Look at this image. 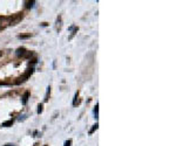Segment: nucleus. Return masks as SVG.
Returning <instances> with one entry per match:
<instances>
[{
	"mask_svg": "<svg viewBox=\"0 0 176 146\" xmlns=\"http://www.w3.org/2000/svg\"><path fill=\"white\" fill-rule=\"evenodd\" d=\"M98 127H99L98 123H96V124H94V125H93V127H92V130L89 131V135H93V133H94V131H95V130H98Z\"/></svg>",
	"mask_w": 176,
	"mask_h": 146,
	"instance_id": "nucleus-7",
	"label": "nucleus"
},
{
	"mask_svg": "<svg viewBox=\"0 0 176 146\" xmlns=\"http://www.w3.org/2000/svg\"><path fill=\"white\" fill-rule=\"evenodd\" d=\"M20 39H27V38H31V34H27V35H19Z\"/></svg>",
	"mask_w": 176,
	"mask_h": 146,
	"instance_id": "nucleus-12",
	"label": "nucleus"
},
{
	"mask_svg": "<svg viewBox=\"0 0 176 146\" xmlns=\"http://www.w3.org/2000/svg\"><path fill=\"white\" fill-rule=\"evenodd\" d=\"M61 27H62V19H61V17H58V19H57V30L60 32Z\"/></svg>",
	"mask_w": 176,
	"mask_h": 146,
	"instance_id": "nucleus-4",
	"label": "nucleus"
},
{
	"mask_svg": "<svg viewBox=\"0 0 176 146\" xmlns=\"http://www.w3.org/2000/svg\"><path fill=\"white\" fill-rule=\"evenodd\" d=\"M24 18V13H17V14H14V15H11V25H17V23H19L20 21L22 20Z\"/></svg>",
	"mask_w": 176,
	"mask_h": 146,
	"instance_id": "nucleus-2",
	"label": "nucleus"
},
{
	"mask_svg": "<svg viewBox=\"0 0 176 146\" xmlns=\"http://www.w3.org/2000/svg\"><path fill=\"white\" fill-rule=\"evenodd\" d=\"M28 96H29V92H28V91H26V92L24 94V97H22V104H26V103H27Z\"/></svg>",
	"mask_w": 176,
	"mask_h": 146,
	"instance_id": "nucleus-6",
	"label": "nucleus"
},
{
	"mask_svg": "<svg viewBox=\"0 0 176 146\" xmlns=\"http://www.w3.org/2000/svg\"><path fill=\"white\" fill-rule=\"evenodd\" d=\"M27 4H28V5H27V8H29V7H32V6H33V4H34V1H28Z\"/></svg>",
	"mask_w": 176,
	"mask_h": 146,
	"instance_id": "nucleus-14",
	"label": "nucleus"
},
{
	"mask_svg": "<svg viewBox=\"0 0 176 146\" xmlns=\"http://www.w3.org/2000/svg\"><path fill=\"white\" fill-rule=\"evenodd\" d=\"M72 145V139H68L67 141H65V145L64 146H70Z\"/></svg>",
	"mask_w": 176,
	"mask_h": 146,
	"instance_id": "nucleus-11",
	"label": "nucleus"
},
{
	"mask_svg": "<svg viewBox=\"0 0 176 146\" xmlns=\"http://www.w3.org/2000/svg\"><path fill=\"white\" fill-rule=\"evenodd\" d=\"M32 73H33V69H28V71H27L26 74H24L21 77L18 78V81H17L15 83H18V84H19L20 82H24V81H26V78H28L29 75H32Z\"/></svg>",
	"mask_w": 176,
	"mask_h": 146,
	"instance_id": "nucleus-3",
	"label": "nucleus"
},
{
	"mask_svg": "<svg viewBox=\"0 0 176 146\" xmlns=\"http://www.w3.org/2000/svg\"><path fill=\"white\" fill-rule=\"evenodd\" d=\"M98 111H99V105L96 104V107H95V110H94V113H95V116L98 117Z\"/></svg>",
	"mask_w": 176,
	"mask_h": 146,
	"instance_id": "nucleus-13",
	"label": "nucleus"
},
{
	"mask_svg": "<svg viewBox=\"0 0 176 146\" xmlns=\"http://www.w3.org/2000/svg\"><path fill=\"white\" fill-rule=\"evenodd\" d=\"M1 56H2V51H0V57H1Z\"/></svg>",
	"mask_w": 176,
	"mask_h": 146,
	"instance_id": "nucleus-15",
	"label": "nucleus"
},
{
	"mask_svg": "<svg viewBox=\"0 0 176 146\" xmlns=\"http://www.w3.org/2000/svg\"><path fill=\"white\" fill-rule=\"evenodd\" d=\"M26 49L25 48H19L18 50H17V55L18 56H26Z\"/></svg>",
	"mask_w": 176,
	"mask_h": 146,
	"instance_id": "nucleus-5",
	"label": "nucleus"
},
{
	"mask_svg": "<svg viewBox=\"0 0 176 146\" xmlns=\"http://www.w3.org/2000/svg\"><path fill=\"white\" fill-rule=\"evenodd\" d=\"M8 26H11V17L0 15V29H5Z\"/></svg>",
	"mask_w": 176,
	"mask_h": 146,
	"instance_id": "nucleus-1",
	"label": "nucleus"
},
{
	"mask_svg": "<svg viewBox=\"0 0 176 146\" xmlns=\"http://www.w3.org/2000/svg\"><path fill=\"white\" fill-rule=\"evenodd\" d=\"M42 110H44V105L42 104H39V107H38V113H41L42 112Z\"/></svg>",
	"mask_w": 176,
	"mask_h": 146,
	"instance_id": "nucleus-10",
	"label": "nucleus"
},
{
	"mask_svg": "<svg viewBox=\"0 0 176 146\" xmlns=\"http://www.w3.org/2000/svg\"><path fill=\"white\" fill-rule=\"evenodd\" d=\"M12 124H13V120L11 119V120H7V122L2 123V126H12Z\"/></svg>",
	"mask_w": 176,
	"mask_h": 146,
	"instance_id": "nucleus-8",
	"label": "nucleus"
},
{
	"mask_svg": "<svg viewBox=\"0 0 176 146\" xmlns=\"http://www.w3.org/2000/svg\"><path fill=\"white\" fill-rule=\"evenodd\" d=\"M49 94H51V87L47 88V94H46V96H45V102H47V101H48Z\"/></svg>",
	"mask_w": 176,
	"mask_h": 146,
	"instance_id": "nucleus-9",
	"label": "nucleus"
}]
</instances>
